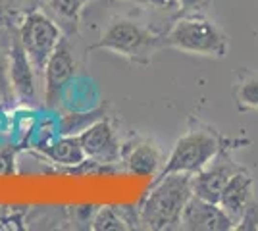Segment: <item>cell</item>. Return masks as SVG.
Masks as SVG:
<instances>
[{
	"mask_svg": "<svg viewBox=\"0 0 258 231\" xmlns=\"http://www.w3.org/2000/svg\"><path fill=\"white\" fill-rule=\"evenodd\" d=\"M166 44L187 54L224 58L229 50L227 35L201 14H187L166 33Z\"/></svg>",
	"mask_w": 258,
	"mask_h": 231,
	"instance_id": "cell-3",
	"label": "cell"
},
{
	"mask_svg": "<svg viewBox=\"0 0 258 231\" xmlns=\"http://www.w3.org/2000/svg\"><path fill=\"white\" fill-rule=\"evenodd\" d=\"M252 185H254V179L250 176V172L247 168H239L235 174L229 177L227 185L222 191L218 204L226 210L227 216L235 223L243 216L247 204L252 200Z\"/></svg>",
	"mask_w": 258,
	"mask_h": 231,
	"instance_id": "cell-11",
	"label": "cell"
},
{
	"mask_svg": "<svg viewBox=\"0 0 258 231\" xmlns=\"http://www.w3.org/2000/svg\"><path fill=\"white\" fill-rule=\"evenodd\" d=\"M91 227L95 231H119L127 229V221L121 216V210L114 206H102L97 210Z\"/></svg>",
	"mask_w": 258,
	"mask_h": 231,
	"instance_id": "cell-17",
	"label": "cell"
},
{
	"mask_svg": "<svg viewBox=\"0 0 258 231\" xmlns=\"http://www.w3.org/2000/svg\"><path fill=\"white\" fill-rule=\"evenodd\" d=\"M239 168L243 166L235 164L231 154L222 148L201 172L193 174V195L210 202H220L222 191Z\"/></svg>",
	"mask_w": 258,
	"mask_h": 231,
	"instance_id": "cell-7",
	"label": "cell"
},
{
	"mask_svg": "<svg viewBox=\"0 0 258 231\" xmlns=\"http://www.w3.org/2000/svg\"><path fill=\"white\" fill-rule=\"evenodd\" d=\"M0 97L2 100H10L14 97L10 83V54L0 48Z\"/></svg>",
	"mask_w": 258,
	"mask_h": 231,
	"instance_id": "cell-18",
	"label": "cell"
},
{
	"mask_svg": "<svg viewBox=\"0 0 258 231\" xmlns=\"http://www.w3.org/2000/svg\"><path fill=\"white\" fill-rule=\"evenodd\" d=\"M166 44V35L151 33L149 29L141 27L139 23L118 18L104 29L98 43L89 50H110L127 58L135 64L147 66L152 60V54Z\"/></svg>",
	"mask_w": 258,
	"mask_h": 231,
	"instance_id": "cell-2",
	"label": "cell"
},
{
	"mask_svg": "<svg viewBox=\"0 0 258 231\" xmlns=\"http://www.w3.org/2000/svg\"><path fill=\"white\" fill-rule=\"evenodd\" d=\"M43 154L50 158V162L62 166H81L87 160L81 141L76 135H60L58 141L44 146Z\"/></svg>",
	"mask_w": 258,
	"mask_h": 231,
	"instance_id": "cell-13",
	"label": "cell"
},
{
	"mask_svg": "<svg viewBox=\"0 0 258 231\" xmlns=\"http://www.w3.org/2000/svg\"><path fill=\"white\" fill-rule=\"evenodd\" d=\"M121 158H123V164L131 174H137L143 177H154L160 172V148L151 141L141 139V141H133L131 144H125V148H121Z\"/></svg>",
	"mask_w": 258,
	"mask_h": 231,
	"instance_id": "cell-12",
	"label": "cell"
},
{
	"mask_svg": "<svg viewBox=\"0 0 258 231\" xmlns=\"http://www.w3.org/2000/svg\"><path fill=\"white\" fill-rule=\"evenodd\" d=\"M35 67L22 46L20 39H14L10 46V83L14 97L25 104H35L37 100V81Z\"/></svg>",
	"mask_w": 258,
	"mask_h": 231,
	"instance_id": "cell-10",
	"label": "cell"
},
{
	"mask_svg": "<svg viewBox=\"0 0 258 231\" xmlns=\"http://www.w3.org/2000/svg\"><path fill=\"white\" fill-rule=\"evenodd\" d=\"M133 2L143 4V6H152V8H158V10H168V12L179 10V2L177 0H133Z\"/></svg>",
	"mask_w": 258,
	"mask_h": 231,
	"instance_id": "cell-20",
	"label": "cell"
},
{
	"mask_svg": "<svg viewBox=\"0 0 258 231\" xmlns=\"http://www.w3.org/2000/svg\"><path fill=\"white\" fill-rule=\"evenodd\" d=\"M224 146L220 137L210 129H191L173 144L168 160L162 164L156 177L168 174H197L205 168Z\"/></svg>",
	"mask_w": 258,
	"mask_h": 231,
	"instance_id": "cell-4",
	"label": "cell"
},
{
	"mask_svg": "<svg viewBox=\"0 0 258 231\" xmlns=\"http://www.w3.org/2000/svg\"><path fill=\"white\" fill-rule=\"evenodd\" d=\"M237 231H258V202L252 198L247 204L243 216L235 223Z\"/></svg>",
	"mask_w": 258,
	"mask_h": 231,
	"instance_id": "cell-19",
	"label": "cell"
},
{
	"mask_svg": "<svg viewBox=\"0 0 258 231\" xmlns=\"http://www.w3.org/2000/svg\"><path fill=\"white\" fill-rule=\"evenodd\" d=\"M193 197L191 174H168L156 177L151 191L139 204V223L147 229H177L181 212Z\"/></svg>",
	"mask_w": 258,
	"mask_h": 231,
	"instance_id": "cell-1",
	"label": "cell"
},
{
	"mask_svg": "<svg viewBox=\"0 0 258 231\" xmlns=\"http://www.w3.org/2000/svg\"><path fill=\"white\" fill-rule=\"evenodd\" d=\"M179 227L191 231H229L235 229V221L218 202L193 195L181 212Z\"/></svg>",
	"mask_w": 258,
	"mask_h": 231,
	"instance_id": "cell-8",
	"label": "cell"
},
{
	"mask_svg": "<svg viewBox=\"0 0 258 231\" xmlns=\"http://www.w3.org/2000/svg\"><path fill=\"white\" fill-rule=\"evenodd\" d=\"M44 104L48 108H54L60 104L64 89L70 85V81L76 75V60L72 54L70 41L62 37V41L54 48L46 66H44Z\"/></svg>",
	"mask_w": 258,
	"mask_h": 231,
	"instance_id": "cell-6",
	"label": "cell"
},
{
	"mask_svg": "<svg viewBox=\"0 0 258 231\" xmlns=\"http://www.w3.org/2000/svg\"><path fill=\"white\" fill-rule=\"evenodd\" d=\"M104 116H106L104 108H97V110L91 112H70V114H64L58 121V133L60 135H76V137H79L93 123H97L98 120H104Z\"/></svg>",
	"mask_w": 258,
	"mask_h": 231,
	"instance_id": "cell-14",
	"label": "cell"
},
{
	"mask_svg": "<svg viewBox=\"0 0 258 231\" xmlns=\"http://www.w3.org/2000/svg\"><path fill=\"white\" fill-rule=\"evenodd\" d=\"M91 0H46L48 8L54 16H58V20L70 23L72 29H77V22H79V16L83 6L89 4Z\"/></svg>",
	"mask_w": 258,
	"mask_h": 231,
	"instance_id": "cell-16",
	"label": "cell"
},
{
	"mask_svg": "<svg viewBox=\"0 0 258 231\" xmlns=\"http://www.w3.org/2000/svg\"><path fill=\"white\" fill-rule=\"evenodd\" d=\"M79 141L85 150L87 160H93L95 164H114L121 158V144L112 123L106 118L98 120L87 131L81 133Z\"/></svg>",
	"mask_w": 258,
	"mask_h": 231,
	"instance_id": "cell-9",
	"label": "cell"
},
{
	"mask_svg": "<svg viewBox=\"0 0 258 231\" xmlns=\"http://www.w3.org/2000/svg\"><path fill=\"white\" fill-rule=\"evenodd\" d=\"M179 2V10L185 14H197V12L205 10L210 0H177Z\"/></svg>",
	"mask_w": 258,
	"mask_h": 231,
	"instance_id": "cell-21",
	"label": "cell"
},
{
	"mask_svg": "<svg viewBox=\"0 0 258 231\" xmlns=\"http://www.w3.org/2000/svg\"><path fill=\"white\" fill-rule=\"evenodd\" d=\"M237 110H258V75L248 73L245 75L233 89Z\"/></svg>",
	"mask_w": 258,
	"mask_h": 231,
	"instance_id": "cell-15",
	"label": "cell"
},
{
	"mask_svg": "<svg viewBox=\"0 0 258 231\" xmlns=\"http://www.w3.org/2000/svg\"><path fill=\"white\" fill-rule=\"evenodd\" d=\"M62 29L43 12H31L23 18L20 27V43L31 60L35 71L43 73L44 66L58 43L62 41Z\"/></svg>",
	"mask_w": 258,
	"mask_h": 231,
	"instance_id": "cell-5",
	"label": "cell"
}]
</instances>
